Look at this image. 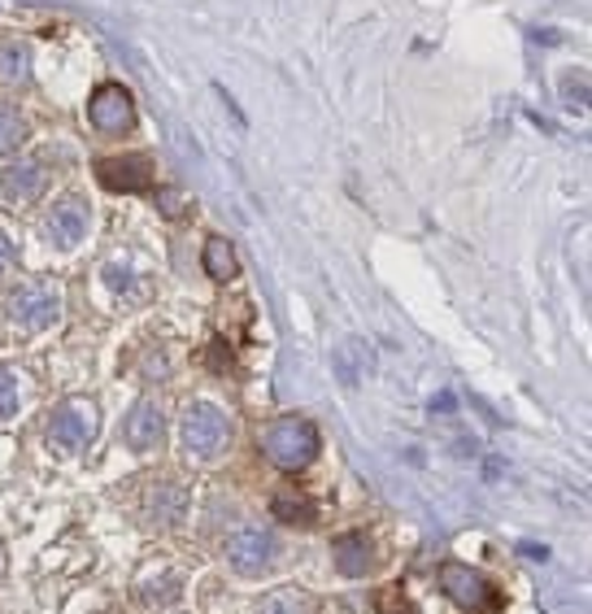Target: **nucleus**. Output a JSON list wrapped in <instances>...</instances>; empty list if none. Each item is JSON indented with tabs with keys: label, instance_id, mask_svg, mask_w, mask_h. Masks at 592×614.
I'll list each match as a JSON object with an SVG mask.
<instances>
[{
	"label": "nucleus",
	"instance_id": "f257e3e1",
	"mask_svg": "<svg viewBox=\"0 0 592 614\" xmlns=\"http://www.w3.org/2000/svg\"><path fill=\"white\" fill-rule=\"evenodd\" d=\"M318 449H322L318 427H313L309 418H296V414L271 423L267 436H262V453H267L280 471H305V467L318 458Z\"/></svg>",
	"mask_w": 592,
	"mask_h": 614
},
{
	"label": "nucleus",
	"instance_id": "f03ea898",
	"mask_svg": "<svg viewBox=\"0 0 592 614\" xmlns=\"http://www.w3.org/2000/svg\"><path fill=\"white\" fill-rule=\"evenodd\" d=\"M227 445H232V418L210 401H192L183 410V449H188V458L214 462Z\"/></svg>",
	"mask_w": 592,
	"mask_h": 614
},
{
	"label": "nucleus",
	"instance_id": "7ed1b4c3",
	"mask_svg": "<svg viewBox=\"0 0 592 614\" xmlns=\"http://www.w3.org/2000/svg\"><path fill=\"white\" fill-rule=\"evenodd\" d=\"M440 589L449 593L453 606H462V611H471V614H497L506 606L501 589H497L488 576H479V571H471V567H462V563H445V567H440Z\"/></svg>",
	"mask_w": 592,
	"mask_h": 614
},
{
	"label": "nucleus",
	"instance_id": "20e7f679",
	"mask_svg": "<svg viewBox=\"0 0 592 614\" xmlns=\"http://www.w3.org/2000/svg\"><path fill=\"white\" fill-rule=\"evenodd\" d=\"M96 427H100V410L96 401L87 397H70L52 410V427H48V440L61 449V453H79L96 440Z\"/></svg>",
	"mask_w": 592,
	"mask_h": 614
},
{
	"label": "nucleus",
	"instance_id": "39448f33",
	"mask_svg": "<svg viewBox=\"0 0 592 614\" xmlns=\"http://www.w3.org/2000/svg\"><path fill=\"white\" fill-rule=\"evenodd\" d=\"M275 554H280V541L267 528H240L227 536V563L240 576H267L275 567Z\"/></svg>",
	"mask_w": 592,
	"mask_h": 614
},
{
	"label": "nucleus",
	"instance_id": "423d86ee",
	"mask_svg": "<svg viewBox=\"0 0 592 614\" xmlns=\"http://www.w3.org/2000/svg\"><path fill=\"white\" fill-rule=\"evenodd\" d=\"M57 314H61V293L52 284H31L9 297V322L17 331H44L57 322Z\"/></svg>",
	"mask_w": 592,
	"mask_h": 614
},
{
	"label": "nucleus",
	"instance_id": "0eeeda50",
	"mask_svg": "<svg viewBox=\"0 0 592 614\" xmlns=\"http://www.w3.org/2000/svg\"><path fill=\"white\" fill-rule=\"evenodd\" d=\"M87 118H92L96 131L122 135V131H131V122H135V101H131V92H127L122 83H100V87L92 92V101H87Z\"/></svg>",
	"mask_w": 592,
	"mask_h": 614
},
{
	"label": "nucleus",
	"instance_id": "6e6552de",
	"mask_svg": "<svg viewBox=\"0 0 592 614\" xmlns=\"http://www.w3.org/2000/svg\"><path fill=\"white\" fill-rule=\"evenodd\" d=\"M122 436H127V445H131L135 453L162 449V440H166V414H162V405H157L153 397H140V401L131 405V414H127Z\"/></svg>",
	"mask_w": 592,
	"mask_h": 614
},
{
	"label": "nucleus",
	"instance_id": "1a4fd4ad",
	"mask_svg": "<svg viewBox=\"0 0 592 614\" xmlns=\"http://www.w3.org/2000/svg\"><path fill=\"white\" fill-rule=\"evenodd\" d=\"M96 179L109 192H149L153 188V166L149 157H100L96 162Z\"/></svg>",
	"mask_w": 592,
	"mask_h": 614
},
{
	"label": "nucleus",
	"instance_id": "9d476101",
	"mask_svg": "<svg viewBox=\"0 0 592 614\" xmlns=\"http://www.w3.org/2000/svg\"><path fill=\"white\" fill-rule=\"evenodd\" d=\"M144 515H149V523H157V528H179L183 515H188V488L175 484V480H157V484L144 493Z\"/></svg>",
	"mask_w": 592,
	"mask_h": 614
},
{
	"label": "nucleus",
	"instance_id": "9b49d317",
	"mask_svg": "<svg viewBox=\"0 0 592 614\" xmlns=\"http://www.w3.org/2000/svg\"><path fill=\"white\" fill-rule=\"evenodd\" d=\"M44 236H48L57 249H74V245L87 236V205H83L79 197H66L61 205H52Z\"/></svg>",
	"mask_w": 592,
	"mask_h": 614
},
{
	"label": "nucleus",
	"instance_id": "f8f14e48",
	"mask_svg": "<svg viewBox=\"0 0 592 614\" xmlns=\"http://www.w3.org/2000/svg\"><path fill=\"white\" fill-rule=\"evenodd\" d=\"M0 188H4V197L9 201H35L44 188H48V170H44V162H17V166H4L0 170Z\"/></svg>",
	"mask_w": 592,
	"mask_h": 614
},
{
	"label": "nucleus",
	"instance_id": "ddd939ff",
	"mask_svg": "<svg viewBox=\"0 0 592 614\" xmlns=\"http://www.w3.org/2000/svg\"><path fill=\"white\" fill-rule=\"evenodd\" d=\"M370 366H375V357H370V349H366L362 340H344V344L331 353V370H335V379H340L344 388H357V383L370 375Z\"/></svg>",
	"mask_w": 592,
	"mask_h": 614
},
{
	"label": "nucleus",
	"instance_id": "4468645a",
	"mask_svg": "<svg viewBox=\"0 0 592 614\" xmlns=\"http://www.w3.org/2000/svg\"><path fill=\"white\" fill-rule=\"evenodd\" d=\"M331 554H335L340 576H366L370 563H375V558H370V541H366L362 532H344V536H335Z\"/></svg>",
	"mask_w": 592,
	"mask_h": 614
},
{
	"label": "nucleus",
	"instance_id": "2eb2a0df",
	"mask_svg": "<svg viewBox=\"0 0 592 614\" xmlns=\"http://www.w3.org/2000/svg\"><path fill=\"white\" fill-rule=\"evenodd\" d=\"M201 267H205V275H210V280H218V284H227V280H236V275H240V258H236L232 240H223V236H210V240H205Z\"/></svg>",
	"mask_w": 592,
	"mask_h": 614
},
{
	"label": "nucleus",
	"instance_id": "dca6fc26",
	"mask_svg": "<svg viewBox=\"0 0 592 614\" xmlns=\"http://www.w3.org/2000/svg\"><path fill=\"white\" fill-rule=\"evenodd\" d=\"M26 79H31V48L4 44L0 48V83H26Z\"/></svg>",
	"mask_w": 592,
	"mask_h": 614
},
{
	"label": "nucleus",
	"instance_id": "f3484780",
	"mask_svg": "<svg viewBox=\"0 0 592 614\" xmlns=\"http://www.w3.org/2000/svg\"><path fill=\"white\" fill-rule=\"evenodd\" d=\"M271 515H275V519H284V523H300V528H309V523L318 519L313 501H309V497H300V493H296V497H275V501H271Z\"/></svg>",
	"mask_w": 592,
	"mask_h": 614
},
{
	"label": "nucleus",
	"instance_id": "a211bd4d",
	"mask_svg": "<svg viewBox=\"0 0 592 614\" xmlns=\"http://www.w3.org/2000/svg\"><path fill=\"white\" fill-rule=\"evenodd\" d=\"M22 140H26V122H22V114H17L13 105H0V157L13 153Z\"/></svg>",
	"mask_w": 592,
	"mask_h": 614
},
{
	"label": "nucleus",
	"instance_id": "6ab92c4d",
	"mask_svg": "<svg viewBox=\"0 0 592 614\" xmlns=\"http://www.w3.org/2000/svg\"><path fill=\"white\" fill-rule=\"evenodd\" d=\"M140 598H144L149 606H170V602H179V576H162V580H149Z\"/></svg>",
	"mask_w": 592,
	"mask_h": 614
},
{
	"label": "nucleus",
	"instance_id": "aec40b11",
	"mask_svg": "<svg viewBox=\"0 0 592 614\" xmlns=\"http://www.w3.org/2000/svg\"><path fill=\"white\" fill-rule=\"evenodd\" d=\"M258 614H309V602H305V598H296V593H288V589H280V593L262 598Z\"/></svg>",
	"mask_w": 592,
	"mask_h": 614
},
{
	"label": "nucleus",
	"instance_id": "412c9836",
	"mask_svg": "<svg viewBox=\"0 0 592 614\" xmlns=\"http://www.w3.org/2000/svg\"><path fill=\"white\" fill-rule=\"evenodd\" d=\"M17 414V370L0 366V423H9Z\"/></svg>",
	"mask_w": 592,
	"mask_h": 614
},
{
	"label": "nucleus",
	"instance_id": "4be33fe9",
	"mask_svg": "<svg viewBox=\"0 0 592 614\" xmlns=\"http://www.w3.org/2000/svg\"><path fill=\"white\" fill-rule=\"evenodd\" d=\"M13 271H17V249H13V240L0 232V284H4Z\"/></svg>",
	"mask_w": 592,
	"mask_h": 614
},
{
	"label": "nucleus",
	"instance_id": "5701e85b",
	"mask_svg": "<svg viewBox=\"0 0 592 614\" xmlns=\"http://www.w3.org/2000/svg\"><path fill=\"white\" fill-rule=\"evenodd\" d=\"M157 201H162V214H166V219H179V214H183V210H179L183 201H179V192H175V188H162V192H157Z\"/></svg>",
	"mask_w": 592,
	"mask_h": 614
},
{
	"label": "nucleus",
	"instance_id": "b1692460",
	"mask_svg": "<svg viewBox=\"0 0 592 614\" xmlns=\"http://www.w3.org/2000/svg\"><path fill=\"white\" fill-rule=\"evenodd\" d=\"M523 554H528V558H536V563H545V558H549V550H545V545H523Z\"/></svg>",
	"mask_w": 592,
	"mask_h": 614
},
{
	"label": "nucleus",
	"instance_id": "393cba45",
	"mask_svg": "<svg viewBox=\"0 0 592 614\" xmlns=\"http://www.w3.org/2000/svg\"><path fill=\"white\" fill-rule=\"evenodd\" d=\"M0 567H4V554H0Z\"/></svg>",
	"mask_w": 592,
	"mask_h": 614
}]
</instances>
